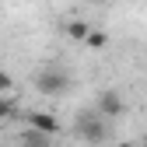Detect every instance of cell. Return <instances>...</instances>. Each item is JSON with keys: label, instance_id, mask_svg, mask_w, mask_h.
Returning a JSON list of instances; mask_svg holds the SVG:
<instances>
[{"label": "cell", "instance_id": "1", "mask_svg": "<svg viewBox=\"0 0 147 147\" xmlns=\"http://www.w3.org/2000/svg\"><path fill=\"white\" fill-rule=\"evenodd\" d=\"M35 88H39L46 98H56V95H67L70 91V77L63 70H39L35 74Z\"/></svg>", "mask_w": 147, "mask_h": 147}, {"label": "cell", "instance_id": "2", "mask_svg": "<svg viewBox=\"0 0 147 147\" xmlns=\"http://www.w3.org/2000/svg\"><path fill=\"white\" fill-rule=\"evenodd\" d=\"M77 137H81L84 144H102V140L109 137V130H105V119H102L98 112L81 116V123H77Z\"/></svg>", "mask_w": 147, "mask_h": 147}, {"label": "cell", "instance_id": "3", "mask_svg": "<svg viewBox=\"0 0 147 147\" xmlns=\"http://www.w3.org/2000/svg\"><path fill=\"white\" fill-rule=\"evenodd\" d=\"M123 98H119V91H102L98 95V105H95V112L102 116V119H116V116H123Z\"/></svg>", "mask_w": 147, "mask_h": 147}, {"label": "cell", "instance_id": "4", "mask_svg": "<svg viewBox=\"0 0 147 147\" xmlns=\"http://www.w3.org/2000/svg\"><path fill=\"white\" fill-rule=\"evenodd\" d=\"M28 126H32V130H39V133H46V137L60 133V119L49 116V112H28Z\"/></svg>", "mask_w": 147, "mask_h": 147}, {"label": "cell", "instance_id": "5", "mask_svg": "<svg viewBox=\"0 0 147 147\" xmlns=\"http://www.w3.org/2000/svg\"><path fill=\"white\" fill-rule=\"evenodd\" d=\"M21 144H25V147H49V137L39 133V130H25V133H21Z\"/></svg>", "mask_w": 147, "mask_h": 147}, {"label": "cell", "instance_id": "6", "mask_svg": "<svg viewBox=\"0 0 147 147\" xmlns=\"http://www.w3.org/2000/svg\"><path fill=\"white\" fill-rule=\"evenodd\" d=\"M67 35H70V39H77V42H88L91 28H88L84 21H70V25H67Z\"/></svg>", "mask_w": 147, "mask_h": 147}, {"label": "cell", "instance_id": "7", "mask_svg": "<svg viewBox=\"0 0 147 147\" xmlns=\"http://www.w3.org/2000/svg\"><path fill=\"white\" fill-rule=\"evenodd\" d=\"M84 46H88V49H105V46H109V35H105V32H91Z\"/></svg>", "mask_w": 147, "mask_h": 147}, {"label": "cell", "instance_id": "8", "mask_svg": "<svg viewBox=\"0 0 147 147\" xmlns=\"http://www.w3.org/2000/svg\"><path fill=\"white\" fill-rule=\"evenodd\" d=\"M7 91H14V81L7 77V70H0V95H7Z\"/></svg>", "mask_w": 147, "mask_h": 147}, {"label": "cell", "instance_id": "9", "mask_svg": "<svg viewBox=\"0 0 147 147\" xmlns=\"http://www.w3.org/2000/svg\"><path fill=\"white\" fill-rule=\"evenodd\" d=\"M7 116H11V102L0 95V119H7Z\"/></svg>", "mask_w": 147, "mask_h": 147}, {"label": "cell", "instance_id": "10", "mask_svg": "<svg viewBox=\"0 0 147 147\" xmlns=\"http://www.w3.org/2000/svg\"><path fill=\"white\" fill-rule=\"evenodd\" d=\"M119 147H133V144H119Z\"/></svg>", "mask_w": 147, "mask_h": 147}]
</instances>
